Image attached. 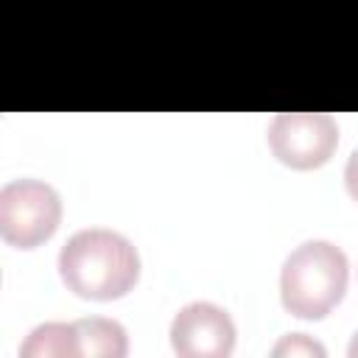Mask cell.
Segmentation results:
<instances>
[{
	"label": "cell",
	"instance_id": "cell-7",
	"mask_svg": "<svg viewBox=\"0 0 358 358\" xmlns=\"http://www.w3.org/2000/svg\"><path fill=\"white\" fill-rule=\"evenodd\" d=\"M22 358H78L76 344V327L73 322H45L28 333V338L20 344Z\"/></svg>",
	"mask_w": 358,
	"mask_h": 358
},
{
	"label": "cell",
	"instance_id": "cell-8",
	"mask_svg": "<svg viewBox=\"0 0 358 358\" xmlns=\"http://www.w3.org/2000/svg\"><path fill=\"white\" fill-rule=\"evenodd\" d=\"M271 355H277V358H282V355H291V358L294 355H319V358H324L327 350L305 333H288L271 347Z\"/></svg>",
	"mask_w": 358,
	"mask_h": 358
},
{
	"label": "cell",
	"instance_id": "cell-5",
	"mask_svg": "<svg viewBox=\"0 0 358 358\" xmlns=\"http://www.w3.org/2000/svg\"><path fill=\"white\" fill-rule=\"evenodd\" d=\"M235 322L215 302H190L171 322V347L179 358H227L235 350Z\"/></svg>",
	"mask_w": 358,
	"mask_h": 358
},
{
	"label": "cell",
	"instance_id": "cell-1",
	"mask_svg": "<svg viewBox=\"0 0 358 358\" xmlns=\"http://www.w3.org/2000/svg\"><path fill=\"white\" fill-rule=\"evenodd\" d=\"M59 274L76 296L109 302L126 296L137 285L140 255L126 235L106 227H87L64 241Z\"/></svg>",
	"mask_w": 358,
	"mask_h": 358
},
{
	"label": "cell",
	"instance_id": "cell-9",
	"mask_svg": "<svg viewBox=\"0 0 358 358\" xmlns=\"http://www.w3.org/2000/svg\"><path fill=\"white\" fill-rule=\"evenodd\" d=\"M344 185H347V193L358 201V148L350 154V159L344 165Z\"/></svg>",
	"mask_w": 358,
	"mask_h": 358
},
{
	"label": "cell",
	"instance_id": "cell-6",
	"mask_svg": "<svg viewBox=\"0 0 358 358\" xmlns=\"http://www.w3.org/2000/svg\"><path fill=\"white\" fill-rule=\"evenodd\" d=\"M76 327V344H78V358L81 355H103V358H123L129 352V338L120 322L103 319V316H90L73 322Z\"/></svg>",
	"mask_w": 358,
	"mask_h": 358
},
{
	"label": "cell",
	"instance_id": "cell-2",
	"mask_svg": "<svg viewBox=\"0 0 358 358\" xmlns=\"http://www.w3.org/2000/svg\"><path fill=\"white\" fill-rule=\"evenodd\" d=\"M347 255L330 241L299 243L280 268L282 308L296 319H324L347 291Z\"/></svg>",
	"mask_w": 358,
	"mask_h": 358
},
{
	"label": "cell",
	"instance_id": "cell-3",
	"mask_svg": "<svg viewBox=\"0 0 358 358\" xmlns=\"http://www.w3.org/2000/svg\"><path fill=\"white\" fill-rule=\"evenodd\" d=\"M62 224V199L42 179H11L0 187V235L17 249H36Z\"/></svg>",
	"mask_w": 358,
	"mask_h": 358
},
{
	"label": "cell",
	"instance_id": "cell-10",
	"mask_svg": "<svg viewBox=\"0 0 358 358\" xmlns=\"http://www.w3.org/2000/svg\"><path fill=\"white\" fill-rule=\"evenodd\" d=\"M347 355L350 358H358V330L352 333V338H350V347H347Z\"/></svg>",
	"mask_w": 358,
	"mask_h": 358
},
{
	"label": "cell",
	"instance_id": "cell-4",
	"mask_svg": "<svg viewBox=\"0 0 358 358\" xmlns=\"http://www.w3.org/2000/svg\"><path fill=\"white\" fill-rule=\"evenodd\" d=\"M266 140L282 165L294 171H313L333 157L338 145V126L327 112H280L268 123Z\"/></svg>",
	"mask_w": 358,
	"mask_h": 358
}]
</instances>
